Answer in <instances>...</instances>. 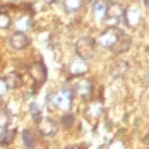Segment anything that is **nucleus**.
I'll return each instance as SVG.
<instances>
[{"label":"nucleus","instance_id":"f8f14e48","mask_svg":"<svg viewBox=\"0 0 149 149\" xmlns=\"http://www.w3.org/2000/svg\"><path fill=\"white\" fill-rule=\"evenodd\" d=\"M5 84L9 89H17L22 86V75L19 72H10V74L5 77Z\"/></svg>","mask_w":149,"mask_h":149},{"label":"nucleus","instance_id":"9b49d317","mask_svg":"<svg viewBox=\"0 0 149 149\" xmlns=\"http://www.w3.org/2000/svg\"><path fill=\"white\" fill-rule=\"evenodd\" d=\"M93 2V12L98 19H104L106 9H108V0H91Z\"/></svg>","mask_w":149,"mask_h":149},{"label":"nucleus","instance_id":"5701e85b","mask_svg":"<svg viewBox=\"0 0 149 149\" xmlns=\"http://www.w3.org/2000/svg\"><path fill=\"white\" fill-rule=\"evenodd\" d=\"M144 3H146V5H149V0H144Z\"/></svg>","mask_w":149,"mask_h":149},{"label":"nucleus","instance_id":"0eeeda50","mask_svg":"<svg viewBox=\"0 0 149 149\" xmlns=\"http://www.w3.org/2000/svg\"><path fill=\"white\" fill-rule=\"evenodd\" d=\"M9 45L12 46L14 50H24V48L29 46V38L22 31H15V33L10 34V38H9Z\"/></svg>","mask_w":149,"mask_h":149},{"label":"nucleus","instance_id":"dca6fc26","mask_svg":"<svg viewBox=\"0 0 149 149\" xmlns=\"http://www.w3.org/2000/svg\"><path fill=\"white\" fill-rule=\"evenodd\" d=\"M84 0H63V7L67 12H77L82 7Z\"/></svg>","mask_w":149,"mask_h":149},{"label":"nucleus","instance_id":"6e6552de","mask_svg":"<svg viewBox=\"0 0 149 149\" xmlns=\"http://www.w3.org/2000/svg\"><path fill=\"white\" fill-rule=\"evenodd\" d=\"M74 93H77L82 100H91V96H93V82L91 81H77L74 84Z\"/></svg>","mask_w":149,"mask_h":149},{"label":"nucleus","instance_id":"7ed1b4c3","mask_svg":"<svg viewBox=\"0 0 149 149\" xmlns=\"http://www.w3.org/2000/svg\"><path fill=\"white\" fill-rule=\"evenodd\" d=\"M125 15V9L120 5L118 2H113V3H108V9H106V14H104V19L110 26H115L118 24L120 21L123 19Z\"/></svg>","mask_w":149,"mask_h":149},{"label":"nucleus","instance_id":"f03ea898","mask_svg":"<svg viewBox=\"0 0 149 149\" xmlns=\"http://www.w3.org/2000/svg\"><path fill=\"white\" fill-rule=\"evenodd\" d=\"M72 96H74V93L69 89V88H62L58 93L48 96V101H52V104L57 106L58 110L69 111V108H70V104H72Z\"/></svg>","mask_w":149,"mask_h":149},{"label":"nucleus","instance_id":"423d86ee","mask_svg":"<svg viewBox=\"0 0 149 149\" xmlns=\"http://www.w3.org/2000/svg\"><path fill=\"white\" fill-rule=\"evenodd\" d=\"M38 130L45 137H53L58 132V123L53 118H40L38 120Z\"/></svg>","mask_w":149,"mask_h":149},{"label":"nucleus","instance_id":"b1692460","mask_svg":"<svg viewBox=\"0 0 149 149\" xmlns=\"http://www.w3.org/2000/svg\"><path fill=\"white\" fill-rule=\"evenodd\" d=\"M46 2H55V0H46Z\"/></svg>","mask_w":149,"mask_h":149},{"label":"nucleus","instance_id":"1a4fd4ad","mask_svg":"<svg viewBox=\"0 0 149 149\" xmlns=\"http://www.w3.org/2000/svg\"><path fill=\"white\" fill-rule=\"evenodd\" d=\"M123 19H125L127 26H130V28H135V26L141 22V9H139L137 5H132V7H129V9L125 10V15H123Z\"/></svg>","mask_w":149,"mask_h":149},{"label":"nucleus","instance_id":"4be33fe9","mask_svg":"<svg viewBox=\"0 0 149 149\" xmlns=\"http://www.w3.org/2000/svg\"><path fill=\"white\" fill-rule=\"evenodd\" d=\"M7 84H5V79H0V96H3L5 93H7Z\"/></svg>","mask_w":149,"mask_h":149},{"label":"nucleus","instance_id":"aec40b11","mask_svg":"<svg viewBox=\"0 0 149 149\" xmlns=\"http://www.w3.org/2000/svg\"><path fill=\"white\" fill-rule=\"evenodd\" d=\"M75 117L72 115V113H63V117H62V125L63 127H70L72 123H74Z\"/></svg>","mask_w":149,"mask_h":149},{"label":"nucleus","instance_id":"9d476101","mask_svg":"<svg viewBox=\"0 0 149 149\" xmlns=\"http://www.w3.org/2000/svg\"><path fill=\"white\" fill-rule=\"evenodd\" d=\"M129 48H130V38H129L125 33H122V36L118 38L117 45L111 48V52H113V53H117V55H120V53H125Z\"/></svg>","mask_w":149,"mask_h":149},{"label":"nucleus","instance_id":"412c9836","mask_svg":"<svg viewBox=\"0 0 149 149\" xmlns=\"http://www.w3.org/2000/svg\"><path fill=\"white\" fill-rule=\"evenodd\" d=\"M29 110H31V115H33V118H34V120H40V118H41V111H40V106H38L36 103L31 104Z\"/></svg>","mask_w":149,"mask_h":149},{"label":"nucleus","instance_id":"4468645a","mask_svg":"<svg viewBox=\"0 0 149 149\" xmlns=\"http://www.w3.org/2000/svg\"><path fill=\"white\" fill-rule=\"evenodd\" d=\"M0 130H2V132H0V144H2V146H7V144H10V142L14 141L15 129L3 127V129H0Z\"/></svg>","mask_w":149,"mask_h":149},{"label":"nucleus","instance_id":"f257e3e1","mask_svg":"<svg viewBox=\"0 0 149 149\" xmlns=\"http://www.w3.org/2000/svg\"><path fill=\"white\" fill-rule=\"evenodd\" d=\"M75 53L82 60H91L96 53V41L91 36H82L75 41Z\"/></svg>","mask_w":149,"mask_h":149},{"label":"nucleus","instance_id":"20e7f679","mask_svg":"<svg viewBox=\"0 0 149 149\" xmlns=\"http://www.w3.org/2000/svg\"><path fill=\"white\" fill-rule=\"evenodd\" d=\"M122 36V31L118 28H115V26H111V28H108V29L101 33L100 34V38H98V41L101 43V46L104 48H113V46L117 45V41H118V38Z\"/></svg>","mask_w":149,"mask_h":149},{"label":"nucleus","instance_id":"6ab92c4d","mask_svg":"<svg viewBox=\"0 0 149 149\" xmlns=\"http://www.w3.org/2000/svg\"><path fill=\"white\" fill-rule=\"evenodd\" d=\"M12 19H10V14L5 12V10H0V29H9Z\"/></svg>","mask_w":149,"mask_h":149},{"label":"nucleus","instance_id":"a211bd4d","mask_svg":"<svg viewBox=\"0 0 149 149\" xmlns=\"http://www.w3.org/2000/svg\"><path fill=\"white\" fill-rule=\"evenodd\" d=\"M10 125V111L5 108H0V129Z\"/></svg>","mask_w":149,"mask_h":149},{"label":"nucleus","instance_id":"ddd939ff","mask_svg":"<svg viewBox=\"0 0 149 149\" xmlns=\"http://www.w3.org/2000/svg\"><path fill=\"white\" fill-rule=\"evenodd\" d=\"M70 74L72 75H81V74H86L88 72V65H86V60L82 58H77L75 62L70 63Z\"/></svg>","mask_w":149,"mask_h":149},{"label":"nucleus","instance_id":"2eb2a0df","mask_svg":"<svg viewBox=\"0 0 149 149\" xmlns=\"http://www.w3.org/2000/svg\"><path fill=\"white\" fill-rule=\"evenodd\" d=\"M22 142H24V146H26V148H34V146H36V142H38L36 134H34L33 130H29V129L22 130Z\"/></svg>","mask_w":149,"mask_h":149},{"label":"nucleus","instance_id":"f3484780","mask_svg":"<svg viewBox=\"0 0 149 149\" xmlns=\"http://www.w3.org/2000/svg\"><path fill=\"white\" fill-rule=\"evenodd\" d=\"M127 69H129V65H127L125 62H117V63H113V67H111V74L115 75V77H120V75H123L127 72Z\"/></svg>","mask_w":149,"mask_h":149},{"label":"nucleus","instance_id":"39448f33","mask_svg":"<svg viewBox=\"0 0 149 149\" xmlns=\"http://www.w3.org/2000/svg\"><path fill=\"white\" fill-rule=\"evenodd\" d=\"M28 72L33 77V81L36 84H43L46 82V77H48V72H46V67L41 63V62H34L28 67Z\"/></svg>","mask_w":149,"mask_h":149}]
</instances>
